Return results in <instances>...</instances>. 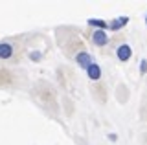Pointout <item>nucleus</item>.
I'll return each instance as SVG.
<instances>
[{
  "label": "nucleus",
  "mask_w": 147,
  "mask_h": 145,
  "mask_svg": "<svg viewBox=\"0 0 147 145\" xmlns=\"http://www.w3.org/2000/svg\"><path fill=\"white\" fill-rule=\"evenodd\" d=\"M92 42H94L96 46H107L109 35L105 33V30H94V33H92Z\"/></svg>",
  "instance_id": "1"
},
{
  "label": "nucleus",
  "mask_w": 147,
  "mask_h": 145,
  "mask_svg": "<svg viewBox=\"0 0 147 145\" xmlns=\"http://www.w3.org/2000/svg\"><path fill=\"white\" fill-rule=\"evenodd\" d=\"M116 55H118V59H119L121 62H125V61H129V59H131L132 50H131V46H129V44H119L118 50H116Z\"/></svg>",
  "instance_id": "2"
},
{
  "label": "nucleus",
  "mask_w": 147,
  "mask_h": 145,
  "mask_svg": "<svg viewBox=\"0 0 147 145\" xmlns=\"http://www.w3.org/2000/svg\"><path fill=\"white\" fill-rule=\"evenodd\" d=\"M76 61H77V64L81 68H85V70H88V66L92 64V57H90V53H86V52H79L77 57H76Z\"/></svg>",
  "instance_id": "3"
},
{
  "label": "nucleus",
  "mask_w": 147,
  "mask_h": 145,
  "mask_svg": "<svg viewBox=\"0 0 147 145\" xmlns=\"http://www.w3.org/2000/svg\"><path fill=\"white\" fill-rule=\"evenodd\" d=\"M86 74H88V77H90L92 81H98V79L101 77V68H99V64L92 62V64L88 66V70H86Z\"/></svg>",
  "instance_id": "4"
},
{
  "label": "nucleus",
  "mask_w": 147,
  "mask_h": 145,
  "mask_svg": "<svg viewBox=\"0 0 147 145\" xmlns=\"http://www.w3.org/2000/svg\"><path fill=\"white\" fill-rule=\"evenodd\" d=\"M11 55H13L11 44H0V59H9Z\"/></svg>",
  "instance_id": "5"
},
{
  "label": "nucleus",
  "mask_w": 147,
  "mask_h": 145,
  "mask_svg": "<svg viewBox=\"0 0 147 145\" xmlns=\"http://www.w3.org/2000/svg\"><path fill=\"white\" fill-rule=\"evenodd\" d=\"M127 22H129V19H127V17H119V19H116L114 22H110V24H109V28L112 30V31H116V30H119V28H121V26H125Z\"/></svg>",
  "instance_id": "6"
},
{
  "label": "nucleus",
  "mask_w": 147,
  "mask_h": 145,
  "mask_svg": "<svg viewBox=\"0 0 147 145\" xmlns=\"http://www.w3.org/2000/svg\"><path fill=\"white\" fill-rule=\"evenodd\" d=\"M88 24L90 26H94V28H98V30H105V28H109V24L105 20H101V19H90L88 20Z\"/></svg>",
  "instance_id": "7"
},
{
  "label": "nucleus",
  "mask_w": 147,
  "mask_h": 145,
  "mask_svg": "<svg viewBox=\"0 0 147 145\" xmlns=\"http://www.w3.org/2000/svg\"><path fill=\"white\" fill-rule=\"evenodd\" d=\"M140 70H142V74H145V72H147V61H145V59L142 61V66H140Z\"/></svg>",
  "instance_id": "8"
},
{
  "label": "nucleus",
  "mask_w": 147,
  "mask_h": 145,
  "mask_svg": "<svg viewBox=\"0 0 147 145\" xmlns=\"http://www.w3.org/2000/svg\"><path fill=\"white\" fill-rule=\"evenodd\" d=\"M109 140H110V142H116L118 136H116V134H109Z\"/></svg>",
  "instance_id": "9"
},
{
  "label": "nucleus",
  "mask_w": 147,
  "mask_h": 145,
  "mask_svg": "<svg viewBox=\"0 0 147 145\" xmlns=\"http://www.w3.org/2000/svg\"><path fill=\"white\" fill-rule=\"evenodd\" d=\"M145 24H147V19H145Z\"/></svg>",
  "instance_id": "10"
}]
</instances>
